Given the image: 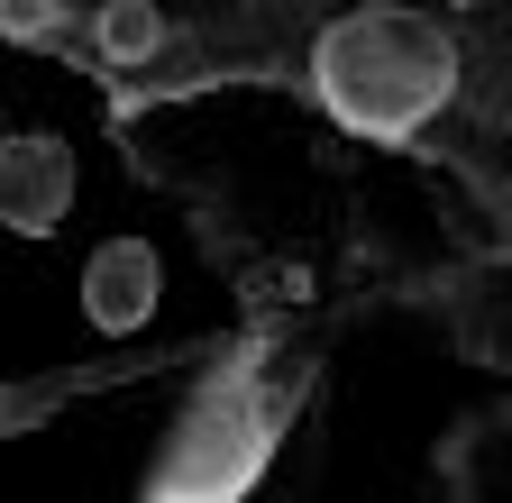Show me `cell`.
I'll return each mask as SVG.
<instances>
[{
  "label": "cell",
  "mask_w": 512,
  "mask_h": 503,
  "mask_svg": "<svg viewBox=\"0 0 512 503\" xmlns=\"http://www.w3.org/2000/svg\"><path fill=\"white\" fill-rule=\"evenodd\" d=\"M458 74H467L458 28L430 19L421 0H357L311 28V101L375 147L421 138L458 101Z\"/></svg>",
  "instance_id": "6da1fadb"
},
{
  "label": "cell",
  "mask_w": 512,
  "mask_h": 503,
  "mask_svg": "<svg viewBox=\"0 0 512 503\" xmlns=\"http://www.w3.org/2000/svg\"><path fill=\"white\" fill-rule=\"evenodd\" d=\"M284 439V403L256 385V366H220L183 394L174 430L156 439V458L138 476V503H247L266 485V458Z\"/></svg>",
  "instance_id": "7a4b0ae2"
},
{
  "label": "cell",
  "mask_w": 512,
  "mask_h": 503,
  "mask_svg": "<svg viewBox=\"0 0 512 503\" xmlns=\"http://www.w3.org/2000/svg\"><path fill=\"white\" fill-rule=\"evenodd\" d=\"M83 321L101 339H128V330H147L156 321V302H165V257L147 238H101L92 257H83Z\"/></svg>",
  "instance_id": "3957f363"
},
{
  "label": "cell",
  "mask_w": 512,
  "mask_h": 503,
  "mask_svg": "<svg viewBox=\"0 0 512 503\" xmlns=\"http://www.w3.org/2000/svg\"><path fill=\"white\" fill-rule=\"evenodd\" d=\"M74 147H64L55 129H28L0 147V220H10L19 238H55L64 211H74Z\"/></svg>",
  "instance_id": "277c9868"
},
{
  "label": "cell",
  "mask_w": 512,
  "mask_h": 503,
  "mask_svg": "<svg viewBox=\"0 0 512 503\" xmlns=\"http://www.w3.org/2000/svg\"><path fill=\"white\" fill-rule=\"evenodd\" d=\"M165 10H156V0H101V10H92V55H101V65L110 74H128V65H147V55H165Z\"/></svg>",
  "instance_id": "5b68a950"
},
{
  "label": "cell",
  "mask_w": 512,
  "mask_h": 503,
  "mask_svg": "<svg viewBox=\"0 0 512 503\" xmlns=\"http://www.w3.org/2000/svg\"><path fill=\"white\" fill-rule=\"evenodd\" d=\"M0 37H10V46L55 37V0H0Z\"/></svg>",
  "instance_id": "8992f818"
},
{
  "label": "cell",
  "mask_w": 512,
  "mask_h": 503,
  "mask_svg": "<svg viewBox=\"0 0 512 503\" xmlns=\"http://www.w3.org/2000/svg\"><path fill=\"white\" fill-rule=\"evenodd\" d=\"M421 10H485V0H421Z\"/></svg>",
  "instance_id": "52a82bcc"
}]
</instances>
